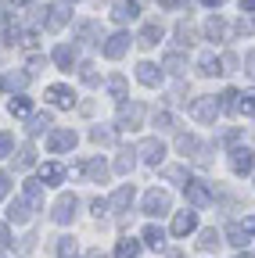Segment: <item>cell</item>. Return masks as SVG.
Here are the masks:
<instances>
[{"label":"cell","mask_w":255,"mask_h":258,"mask_svg":"<svg viewBox=\"0 0 255 258\" xmlns=\"http://www.w3.org/2000/svg\"><path fill=\"white\" fill-rule=\"evenodd\" d=\"M144 122V104L140 101H122L119 104V129H137Z\"/></svg>","instance_id":"6da1fadb"},{"label":"cell","mask_w":255,"mask_h":258,"mask_svg":"<svg viewBox=\"0 0 255 258\" xmlns=\"http://www.w3.org/2000/svg\"><path fill=\"white\" fill-rule=\"evenodd\" d=\"M183 194H187V205H190V208H209V205L216 201L212 190H209V183H187Z\"/></svg>","instance_id":"7a4b0ae2"},{"label":"cell","mask_w":255,"mask_h":258,"mask_svg":"<svg viewBox=\"0 0 255 258\" xmlns=\"http://www.w3.org/2000/svg\"><path fill=\"white\" fill-rule=\"evenodd\" d=\"M76 129H54V133L47 137V147H50V154H65V151H72L76 147Z\"/></svg>","instance_id":"3957f363"},{"label":"cell","mask_w":255,"mask_h":258,"mask_svg":"<svg viewBox=\"0 0 255 258\" xmlns=\"http://www.w3.org/2000/svg\"><path fill=\"white\" fill-rule=\"evenodd\" d=\"M190 115H194L198 122H216V115H219V101H216V97H198V101L190 104Z\"/></svg>","instance_id":"277c9868"},{"label":"cell","mask_w":255,"mask_h":258,"mask_svg":"<svg viewBox=\"0 0 255 258\" xmlns=\"http://www.w3.org/2000/svg\"><path fill=\"white\" fill-rule=\"evenodd\" d=\"M76 208H79V198H76V194H61V198L54 201V222H72Z\"/></svg>","instance_id":"5b68a950"},{"label":"cell","mask_w":255,"mask_h":258,"mask_svg":"<svg viewBox=\"0 0 255 258\" xmlns=\"http://www.w3.org/2000/svg\"><path fill=\"white\" fill-rule=\"evenodd\" d=\"M144 212L147 215H166L169 212V194L166 190H147L144 194Z\"/></svg>","instance_id":"8992f818"},{"label":"cell","mask_w":255,"mask_h":258,"mask_svg":"<svg viewBox=\"0 0 255 258\" xmlns=\"http://www.w3.org/2000/svg\"><path fill=\"white\" fill-rule=\"evenodd\" d=\"M230 169H234V176H248L255 169V158H251L248 147H234L230 151Z\"/></svg>","instance_id":"52a82bcc"},{"label":"cell","mask_w":255,"mask_h":258,"mask_svg":"<svg viewBox=\"0 0 255 258\" xmlns=\"http://www.w3.org/2000/svg\"><path fill=\"white\" fill-rule=\"evenodd\" d=\"M137 154H140V158L147 161V165H158V161H162V158H166V144L151 137V140H144V144L137 147Z\"/></svg>","instance_id":"ba28073f"},{"label":"cell","mask_w":255,"mask_h":258,"mask_svg":"<svg viewBox=\"0 0 255 258\" xmlns=\"http://www.w3.org/2000/svg\"><path fill=\"white\" fill-rule=\"evenodd\" d=\"M101 50H105V57L119 61L126 50H130V36H126V32H115V36H108V40H105V47H101Z\"/></svg>","instance_id":"9c48e42d"},{"label":"cell","mask_w":255,"mask_h":258,"mask_svg":"<svg viewBox=\"0 0 255 258\" xmlns=\"http://www.w3.org/2000/svg\"><path fill=\"white\" fill-rule=\"evenodd\" d=\"M130 205H133V186H119L112 198H108V212H115V215L130 212Z\"/></svg>","instance_id":"30bf717a"},{"label":"cell","mask_w":255,"mask_h":258,"mask_svg":"<svg viewBox=\"0 0 255 258\" xmlns=\"http://www.w3.org/2000/svg\"><path fill=\"white\" fill-rule=\"evenodd\" d=\"M198 230V215L194 212H176L173 215V237H187Z\"/></svg>","instance_id":"8fae6325"},{"label":"cell","mask_w":255,"mask_h":258,"mask_svg":"<svg viewBox=\"0 0 255 258\" xmlns=\"http://www.w3.org/2000/svg\"><path fill=\"white\" fill-rule=\"evenodd\" d=\"M47 101H50L54 108H72V104H76V93H72L69 86H61V83H58V86L47 90Z\"/></svg>","instance_id":"7c38bea8"},{"label":"cell","mask_w":255,"mask_h":258,"mask_svg":"<svg viewBox=\"0 0 255 258\" xmlns=\"http://www.w3.org/2000/svg\"><path fill=\"white\" fill-rule=\"evenodd\" d=\"M140 15V4L137 0H115V8H112V18L115 22H133Z\"/></svg>","instance_id":"4fadbf2b"},{"label":"cell","mask_w":255,"mask_h":258,"mask_svg":"<svg viewBox=\"0 0 255 258\" xmlns=\"http://www.w3.org/2000/svg\"><path fill=\"white\" fill-rule=\"evenodd\" d=\"M54 64L61 72H72V64H76V47H69V43H61V47H54Z\"/></svg>","instance_id":"5bb4252c"},{"label":"cell","mask_w":255,"mask_h":258,"mask_svg":"<svg viewBox=\"0 0 255 258\" xmlns=\"http://www.w3.org/2000/svg\"><path fill=\"white\" fill-rule=\"evenodd\" d=\"M137 79H140L144 86H158V83H162V69L151 64V61H140V64H137Z\"/></svg>","instance_id":"9a60e30c"},{"label":"cell","mask_w":255,"mask_h":258,"mask_svg":"<svg viewBox=\"0 0 255 258\" xmlns=\"http://www.w3.org/2000/svg\"><path fill=\"white\" fill-rule=\"evenodd\" d=\"M76 36H79L83 43H101V40H105V32H101V22H79Z\"/></svg>","instance_id":"2e32d148"},{"label":"cell","mask_w":255,"mask_h":258,"mask_svg":"<svg viewBox=\"0 0 255 258\" xmlns=\"http://www.w3.org/2000/svg\"><path fill=\"white\" fill-rule=\"evenodd\" d=\"M133 165H137V151H133V147H122L119 158H115V172H119V176H130Z\"/></svg>","instance_id":"e0dca14e"},{"label":"cell","mask_w":255,"mask_h":258,"mask_svg":"<svg viewBox=\"0 0 255 258\" xmlns=\"http://www.w3.org/2000/svg\"><path fill=\"white\" fill-rule=\"evenodd\" d=\"M25 205L29 208H43V183L40 179H25Z\"/></svg>","instance_id":"ac0fdd59"},{"label":"cell","mask_w":255,"mask_h":258,"mask_svg":"<svg viewBox=\"0 0 255 258\" xmlns=\"http://www.w3.org/2000/svg\"><path fill=\"white\" fill-rule=\"evenodd\" d=\"M65 22H69V8H65V4H50V8H47V29H50V32H58Z\"/></svg>","instance_id":"d6986e66"},{"label":"cell","mask_w":255,"mask_h":258,"mask_svg":"<svg viewBox=\"0 0 255 258\" xmlns=\"http://www.w3.org/2000/svg\"><path fill=\"white\" fill-rule=\"evenodd\" d=\"M83 172H86V179H90V183H105L112 169L105 165V161H101V158H93V161H86V165H83Z\"/></svg>","instance_id":"ffe728a7"},{"label":"cell","mask_w":255,"mask_h":258,"mask_svg":"<svg viewBox=\"0 0 255 258\" xmlns=\"http://www.w3.org/2000/svg\"><path fill=\"white\" fill-rule=\"evenodd\" d=\"M198 69H201V76H223V61H219L212 50H205V54L198 57Z\"/></svg>","instance_id":"44dd1931"},{"label":"cell","mask_w":255,"mask_h":258,"mask_svg":"<svg viewBox=\"0 0 255 258\" xmlns=\"http://www.w3.org/2000/svg\"><path fill=\"white\" fill-rule=\"evenodd\" d=\"M61 179H65V165H58V161H47V165L40 169V183H50V186H58Z\"/></svg>","instance_id":"7402d4cb"},{"label":"cell","mask_w":255,"mask_h":258,"mask_svg":"<svg viewBox=\"0 0 255 258\" xmlns=\"http://www.w3.org/2000/svg\"><path fill=\"white\" fill-rule=\"evenodd\" d=\"M29 215H33V212H29L25 198H22V201H11V205H8V219H11L15 226H25V222H29Z\"/></svg>","instance_id":"603a6c76"},{"label":"cell","mask_w":255,"mask_h":258,"mask_svg":"<svg viewBox=\"0 0 255 258\" xmlns=\"http://www.w3.org/2000/svg\"><path fill=\"white\" fill-rule=\"evenodd\" d=\"M8 111H11L15 118H33V101H29V97H11Z\"/></svg>","instance_id":"cb8c5ba5"},{"label":"cell","mask_w":255,"mask_h":258,"mask_svg":"<svg viewBox=\"0 0 255 258\" xmlns=\"http://www.w3.org/2000/svg\"><path fill=\"white\" fill-rule=\"evenodd\" d=\"M137 254H140V240H133V237H122L115 244V258H137Z\"/></svg>","instance_id":"d4e9b609"},{"label":"cell","mask_w":255,"mask_h":258,"mask_svg":"<svg viewBox=\"0 0 255 258\" xmlns=\"http://www.w3.org/2000/svg\"><path fill=\"white\" fill-rule=\"evenodd\" d=\"M90 140L101 144V147H112V144H115V129H112V125H93V129H90Z\"/></svg>","instance_id":"484cf974"},{"label":"cell","mask_w":255,"mask_h":258,"mask_svg":"<svg viewBox=\"0 0 255 258\" xmlns=\"http://www.w3.org/2000/svg\"><path fill=\"white\" fill-rule=\"evenodd\" d=\"M205 36H209V40H216V43H219V40H223V36H227V22H223V18H219V15H212V18H209V22H205Z\"/></svg>","instance_id":"4316f807"},{"label":"cell","mask_w":255,"mask_h":258,"mask_svg":"<svg viewBox=\"0 0 255 258\" xmlns=\"http://www.w3.org/2000/svg\"><path fill=\"white\" fill-rule=\"evenodd\" d=\"M158 40H162V25H158V22H147V25L140 29V47H155Z\"/></svg>","instance_id":"83f0119b"},{"label":"cell","mask_w":255,"mask_h":258,"mask_svg":"<svg viewBox=\"0 0 255 258\" xmlns=\"http://www.w3.org/2000/svg\"><path fill=\"white\" fill-rule=\"evenodd\" d=\"M33 165H36L33 144H22V147H18V158H15V169H33Z\"/></svg>","instance_id":"f1b7e54d"},{"label":"cell","mask_w":255,"mask_h":258,"mask_svg":"<svg viewBox=\"0 0 255 258\" xmlns=\"http://www.w3.org/2000/svg\"><path fill=\"white\" fill-rule=\"evenodd\" d=\"M140 237H144V244L155 247V251H158V247H166V233L158 230V226H144V233H140Z\"/></svg>","instance_id":"f546056e"},{"label":"cell","mask_w":255,"mask_h":258,"mask_svg":"<svg viewBox=\"0 0 255 258\" xmlns=\"http://www.w3.org/2000/svg\"><path fill=\"white\" fill-rule=\"evenodd\" d=\"M176 151H180V154H187V158H198L201 144H198L194 137H176Z\"/></svg>","instance_id":"4dcf8cb0"},{"label":"cell","mask_w":255,"mask_h":258,"mask_svg":"<svg viewBox=\"0 0 255 258\" xmlns=\"http://www.w3.org/2000/svg\"><path fill=\"white\" fill-rule=\"evenodd\" d=\"M50 125V111H40V115H33V118H29V137H36V133H43V129Z\"/></svg>","instance_id":"1f68e13d"},{"label":"cell","mask_w":255,"mask_h":258,"mask_svg":"<svg viewBox=\"0 0 255 258\" xmlns=\"http://www.w3.org/2000/svg\"><path fill=\"white\" fill-rule=\"evenodd\" d=\"M162 69H166L169 76H183V69H187V61H183L180 54H166V61H162Z\"/></svg>","instance_id":"d6a6232c"},{"label":"cell","mask_w":255,"mask_h":258,"mask_svg":"<svg viewBox=\"0 0 255 258\" xmlns=\"http://www.w3.org/2000/svg\"><path fill=\"white\" fill-rule=\"evenodd\" d=\"M219 244H223L219 230H201V240H198V247H201V251H216Z\"/></svg>","instance_id":"836d02e7"},{"label":"cell","mask_w":255,"mask_h":258,"mask_svg":"<svg viewBox=\"0 0 255 258\" xmlns=\"http://www.w3.org/2000/svg\"><path fill=\"white\" fill-rule=\"evenodd\" d=\"M237 101H241L237 90H223L219 93V111H237Z\"/></svg>","instance_id":"e575fe53"},{"label":"cell","mask_w":255,"mask_h":258,"mask_svg":"<svg viewBox=\"0 0 255 258\" xmlns=\"http://www.w3.org/2000/svg\"><path fill=\"white\" fill-rule=\"evenodd\" d=\"M234 32H237V36H255V18L251 15H241L234 22Z\"/></svg>","instance_id":"d590c367"},{"label":"cell","mask_w":255,"mask_h":258,"mask_svg":"<svg viewBox=\"0 0 255 258\" xmlns=\"http://www.w3.org/2000/svg\"><path fill=\"white\" fill-rule=\"evenodd\" d=\"M176 43H180V47H190V43H194V29H190V22H180V25H176Z\"/></svg>","instance_id":"8d00e7d4"},{"label":"cell","mask_w":255,"mask_h":258,"mask_svg":"<svg viewBox=\"0 0 255 258\" xmlns=\"http://www.w3.org/2000/svg\"><path fill=\"white\" fill-rule=\"evenodd\" d=\"M237 111H244V115H255V90H244V93H241V101H237Z\"/></svg>","instance_id":"74e56055"},{"label":"cell","mask_w":255,"mask_h":258,"mask_svg":"<svg viewBox=\"0 0 255 258\" xmlns=\"http://www.w3.org/2000/svg\"><path fill=\"white\" fill-rule=\"evenodd\" d=\"M227 237H230V244H234V247H244V244H248V237H244V230H241V222H230Z\"/></svg>","instance_id":"f35d334b"},{"label":"cell","mask_w":255,"mask_h":258,"mask_svg":"<svg viewBox=\"0 0 255 258\" xmlns=\"http://www.w3.org/2000/svg\"><path fill=\"white\" fill-rule=\"evenodd\" d=\"M25 83H29V76H25V72H11V76H4V86H8L11 93H15V90H22Z\"/></svg>","instance_id":"ab89813d"},{"label":"cell","mask_w":255,"mask_h":258,"mask_svg":"<svg viewBox=\"0 0 255 258\" xmlns=\"http://www.w3.org/2000/svg\"><path fill=\"white\" fill-rule=\"evenodd\" d=\"M58 258H76V240L72 237H61L58 240Z\"/></svg>","instance_id":"60d3db41"},{"label":"cell","mask_w":255,"mask_h":258,"mask_svg":"<svg viewBox=\"0 0 255 258\" xmlns=\"http://www.w3.org/2000/svg\"><path fill=\"white\" fill-rule=\"evenodd\" d=\"M108 90H112L115 97H126V90H130V83H126V76H112V79H108Z\"/></svg>","instance_id":"b9f144b4"},{"label":"cell","mask_w":255,"mask_h":258,"mask_svg":"<svg viewBox=\"0 0 255 258\" xmlns=\"http://www.w3.org/2000/svg\"><path fill=\"white\" fill-rule=\"evenodd\" d=\"M166 179H173V183H183V186L190 183V179H187V169H183V165H169V169H166Z\"/></svg>","instance_id":"7bdbcfd3"},{"label":"cell","mask_w":255,"mask_h":258,"mask_svg":"<svg viewBox=\"0 0 255 258\" xmlns=\"http://www.w3.org/2000/svg\"><path fill=\"white\" fill-rule=\"evenodd\" d=\"M155 125L162 129V133H169V129H176V125H173V115H169V111H155Z\"/></svg>","instance_id":"ee69618b"},{"label":"cell","mask_w":255,"mask_h":258,"mask_svg":"<svg viewBox=\"0 0 255 258\" xmlns=\"http://www.w3.org/2000/svg\"><path fill=\"white\" fill-rule=\"evenodd\" d=\"M15 151V137L11 133H0V158H8Z\"/></svg>","instance_id":"f6af8a7d"},{"label":"cell","mask_w":255,"mask_h":258,"mask_svg":"<svg viewBox=\"0 0 255 258\" xmlns=\"http://www.w3.org/2000/svg\"><path fill=\"white\" fill-rule=\"evenodd\" d=\"M40 69H47V57H40V54H33V57H29V76H36Z\"/></svg>","instance_id":"bcb514c9"},{"label":"cell","mask_w":255,"mask_h":258,"mask_svg":"<svg viewBox=\"0 0 255 258\" xmlns=\"http://www.w3.org/2000/svg\"><path fill=\"white\" fill-rule=\"evenodd\" d=\"M79 76H83L86 86H97V72H93V64H83V72H79Z\"/></svg>","instance_id":"7dc6e473"},{"label":"cell","mask_w":255,"mask_h":258,"mask_svg":"<svg viewBox=\"0 0 255 258\" xmlns=\"http://www.w3.org/2000/svg\"><path fill=\"white\" fill-rule=\"evenodd\" d=\"M244 72L255 79V50H248V54H244Z\"/></svg>","instance_id":"c3c4849f"},{"label":"cell","mask_w":255,"mask_h":258,"mask_svg":"<svg viewBox=\"0 0 255 258\" xmlns=\"http://www.w3.org/2000/svg\"><path fill=\"white\" fill-rule=\"evenodd\" d=\"M219 61H223V72H230V69H237V64H241V61H237L234 54H223Z\"/></svg>","instance_id":"681fc988"},{"label":"cell","mask_w":255,"mask_h":258,"mask_svg":"<svg viewBox=\"0 0 255 258\" xmlns=\"http://www.w3.org/2000/svg\"><path fill=\"white\" fill-rule=\"evenodd\" d=\"M241 230H244V237H255V215H248V219L241 222Z\"/></svg>","instance_id":"f907efd6"},{"label":"cell","mask_w":255,"mask_h":258,"mask_svg":"<svg viewBox=\"0 0 255 258\" xmlns=\"http://www.w3.org/2000/svg\"><path fill=\"white\" fill-rule=\"evenodd\" d=\"M90 208H93V215H97V219H101V215H105V212H108V201H101V198H97V201H93V205H90Z\"/></svg>","instance_id":"816d5d0a"},{"label":"cell","mask_w":255,"mask_h":258,"mask_svg":"<svg viewBox=\"0 0 255 258\" xmlns=\"http://www.w3.org/2000/svg\"><path fill=\"white\" fill-rule=\"evenodd\" d=\"M8 190H11V179H8L4 172H0V198H8Z\"/></svg>","instance_id":"f5cc1de1"},{"label":"cell","mask_w":255,"mask_h":258,"mask_svg":"<svg viewBox=\"0 0 255 258\" xmlns=\"http://www.w3.org/2000/svg\"><path fill=\"white\" fill-rule=\"evenodd\" d=\"M237 137H241V133H237V129H227V133H223V137H219V140H223V144H234V140H237Z\"/></svg>","instance_id":"db71d44e"},{"label":"cell","mask_w":255,"mask_h":258,"mask_svg":"<svg viewBox=\"0 0 255 258\" xmlns=\"http://www.w3.org/2000/svg\"><path fill=\"white\" fill-rule=\"evenodd\" d=\"M11 244V233H8V226H0V247H8Z\"/></svg>","instance_id":"11a10c76"},{"label":"cell","mask_w":255,"mask_h":258,"mask_svg":"<svg viewBox=\"0 0 255 258\" xmlns=\"http://www.w3.org/2000/svg\"><path fill=\"white\" fill-rule=\"evenodd\" d=\"M241 11H248V15H255V0H241Z\"/></svg>","instance_id":"9f6ffc18"},{"label":"cell","mask_w":255,"mask_h":258,"mask_svg":"<svg viewBox=\"0 0 255 258\" xmlns=\"http://www.w3.org/2000/svg\"><path fill=\"white\" fill-rule=\"evenodd\" d=\"M158 4H162V8H180L183 0H158Z\"/></svg>","instance_id":"6f0895ef"},{"label":"cell","mask_w":255,"mask_h":258,"mask_svg":"<svg viewBox=\"0 0 255 258\" xmlns=\"http://www.w3.org/2000/svg\"><path fill=\"white\" fill-rule=\"evenodd\" d=\"M8 18V4H4V0H0V22H4Z\"/></svg>","instance_id":"680465c9"},{"label":"cell","mask_w":255,"mask_h":258,"mask_svg":"<svg viewBox=\"0 0 255 258\" xmlns=\"http://www.w3.org/2000/svg\"><path fill=\"white\" fill-rule=\"evenodd\" d=\"M201 4H205V8H219V4H223V0H201Z\"/></svg>","instance_id":"91938a15"},{"label":"cell","mask_w":255,"mask_h":258,"mask_svg":"<svg viewBox=\"0 0 255 258\" xmlns=\"http://www.w3.org/2000/svg\"><path fill=\"white\" fill-rule=\"evenodd\" d=\"M86 258H105V254H101V251H90V254H86Z\"/></svg>","instance_id":"94428289"},{"label":"cell","mask_w":255,"mask_h":258,"mask_svg":"<svg viewBox=\"0 0 255 258\" xmlns=\"http://www.w3.org/2000/svg\"><path fill=\"white\" fill-rule=\"evenodd\" d=\"M166 258H183V254H180V251H169V254H166Z\"/></svg>","instance_id":"6125c7cd"},{"label":"cell","mask_w":255,"mask_h":258,"mask_svg":"<svg viewBox=\"0 0 255 258\" xmlns=\"http://www.w3.org/2000/svg\"><path fill=\"white\" fill-rule=\"evenodd\" d=\"M11 4H15V8H18V4H29V0H11Z\"/></svg>","instance_id":"be15d7a7"},{"label":"cell","mask_w":255,"mask_h":258,"mask_svg":"<svg viewBox=\"0 0 255 258\" xmlns=\"http://www.w3.org/2000/svg\"><path fill=\"white\" fill-rule=\"evenodd\" d=\"M237 258H251V254H237Z\"/></svg>","instance_id":"e7e4bbea"}]
</instances>
